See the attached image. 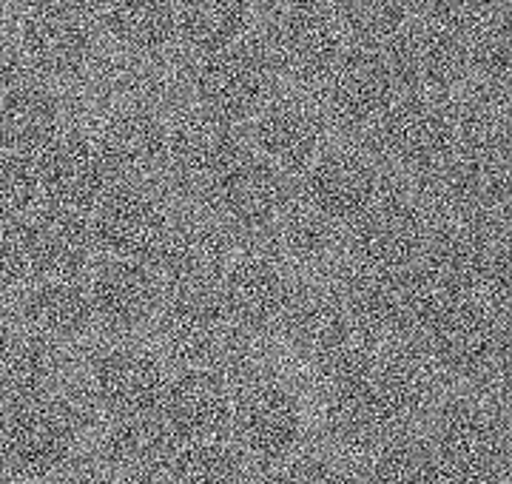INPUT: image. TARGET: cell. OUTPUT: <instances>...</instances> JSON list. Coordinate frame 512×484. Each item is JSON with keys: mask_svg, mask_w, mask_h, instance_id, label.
Listing matches in <instances>:
<instances>
[{"mask_svg": "<svg viewBox=\"0 0 512 484\" xmlns=\"http://www.w3.org/2000/svg\"><path fill=\"white\" fill-rule=\"evenodd\" d=\"M194 86L205 112L234 120L256 106L262 109L268 89V63L259 49L248 46L245 38H237L197 52Z\"/></svg>", "mask_w": 512, "mask_h": 484, "instance_id": "cell-1", "label": "cell"}, {"mask_svg": "<svg viewBox=\"0 0 512 484\" xmlns=\"http://www.w3.org/2000/svg\"><path fill=\"white\" fill-rule=\"evenodd\" d=\"M89 231L92 242L103 245L114 260L140 262L146 257H160L171 231V217L151 194L126 188L111 191L97 205V220Z\"/></svg>", "mask_w": 512, "mask_h": 484, "instance_id": "cell-2", "label": "cell"}, {"mask_svg": "<svg viewBox=\"0 0 512 484\" xmlns=\"http://www.w3.org/2000/svg\"><path fill=\"white\" fill-rule=\"evenodd\" d=\"M163 336L174 359L208 365L225 345V308L202 285H183L165 305Z\"/></svg>", "mask_w": 512, "mask_h": 484, "instance_id": "cell-3", "label": "cell"}, {"mask_svg": "<svg viewBox=\"0 0 512 484\" xmlns=\"http://www.w3.org/2000/svg\"><path fill=\"white\" fill-rule=\"evenodd\" d=\"M296 294L291 291V282L276 268L271 260L251 257V260L234 262V268L225 274L222 288V308L225 314L237 319L239 325L248 328H265L282 322L291 311Z\"/></svg>", "mask_w": 512, "mask_h": 484, "instance_id": "cell-4", "label": "cell"}, {"mask_svg": "<svg viewBox=\"0 0 512 484\" xmlns=\"http://www.w3.org/2000/svg\"><path fill=\"white\" fill-rule=\"evenodd\" d=\"M92 319L114 331H128L154 314L157 285L137 262L114 260L86 285Z\"/></svg>", "mask_w": 512, "mask_h": 484, "instance_id": "cell-5", "label": "cell"}, {"mask_svg": "<svg viewBox=\"0 0 512 484\" xmlns=\"http://www.w3.org/2000/svg\"><path fill=\"white\" fill-rule=\"evenodd\" d=\"M92 385L103 402L117 408H137L151 402L163 388L160 362L140 348H106L89 362Z\"/></svg>", "mask_w": 512, "mask_h": 484, "instance_id": "cell-6", "label": "cell"}, {"mask_svg": "<svg viewBox=\"0 0 512 484\" xmlns=\"http://www.w3.org/2000/svg\"><path fill=\"white\" fill-rule=\"evenodd\" d=\"M319 126L305 106L271 103L259 109L256 146L259 157L271 168H305L316 160Z\"/></svg>", "mask_w": 512, "mask_h": 484, "instance_id": "cell-7", "label": "cell"}, {"mask_svg": "<svg viewBox=\"0 0 512 484\" xmlns=\"http://www.w3.org/2000/svg\"><path fill=\"white\" fill-rule=\"evenodd\" d=\"M20 314L29 331L43 339L80 334V328L92 322L86 285L74 277H40L23 294Z\"/></svg>", "mask_w": 512, "mask_h": 484, "instance_id": "cell-8", "label": "cell"}, {"mask_svg": "<svg viewBox=\"0 0 512 484\" xmlns=\"http://www.w3.org/2000/svg\"><path fill=\"white\" fill-rule=\"evenodd\" d=\"M55 354L49 339L29 328H0V399L15 402L43 391Z\"/></svg>", "mask_w": 512, "mask_h": 484, "instance_id": "cell-9", "label": "cell"}, {"mask_svg": "<svg viewBox=\"0 0 512 484\" xmlns=\"http://www.w3.org/2000/svg\"><path fill=\"white\" fill-rule=\"evenodd\" d=\"M23 277H29V262L20 240V225L0 223V297L15 291Z\"/></svg>", "mask_w": 512, "mask_h": 484, "instance_id": "cell-10", "label": "cell"}, {"mask_svg": "<svg viewBox=\"0 0 512 484\" xmlns=\"http://www.w3.org/2000/svg\"><path fill=\"white\" fill-rule=\"evenodd\" d=\"M20 49L9 26L0 23V94L15 83V63H18Z\"/></svg>", "mask_w": 512, "mask_h": 484, "instance_id": "cell-11", "label": "cell"}]
</instances>
